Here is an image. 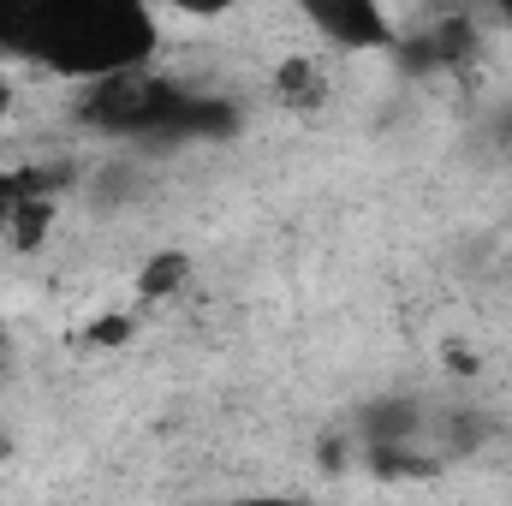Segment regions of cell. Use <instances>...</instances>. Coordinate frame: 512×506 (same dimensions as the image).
Here are the masks:
<instances>
[{
    "label": "cell",
    "mask_w": 512,
    "mask_h": 506,
    "mask_svg": "<svg viewBox=\"0 0 512 506\" xmlns=\"http://www.w3.org/2000/svg\"><path fill=\"white\" fill-rule=\"evenodd\" d=\"M18 24H24V6H0V54L18 48Z\"/></svg>",
    "instance_id": "12"
},
{
    "label": "cell",
    "mask_w": 512,
    "mask_h": 506,
    "mask_svg": "<svg viewBox=\"0 0 512 506\" xmlns=\"http://www.w3.org/2000/svg\"><path fill=\"white\" fill-rule=\"evenodd\" d=\"M131 185H137V161H114V167H102V179H96V203H126Z\"/></svg>",
    "instance_id": "10"
},
{
    "label": "cell",
    "mask_w": 512,
    "mask_h": 506,
    "mask_svg": "<svg viewBox=\"0 0 512 506\" xmlns=\"http://www.w3.org/2000/svg\"><path fill=\"white\" fill-rule=\"evenodd\" d=\"M477 48H483V30H477V18L471 12H447V18H435V24H423V30H399V48H393V60L411 72V78H435V72H453V66H465V60H477Z\"/></svg>",
    "instance_id": "4"
},
{
    "label": "cell",
    "mask_w": 512,
    "mask_h": 506,
    "mask_svg": "<svg viewBox=\"0 0 512 506\" xmlns=\"http://www.w3.org/2000/svg\"><path fill=\"white\" fill-rule=\"evenodd\" d=\"M239 131H245V108H239L233 96L191 90V102H185V114H179V126H173V149H185V143H227V137H239Z\"/></svg>",
    "instance_id": "6"
},
{
    "label": "cell",
    "mask_w": 512,
    "mask_h": 506,
    "mask_svg": "<svg viewBox=\"0 0 512 506\" xmlns=\"http://www.w3.org/2000/svg\"><path fill=\"white\" fill-rule=\"evenodd\" d=\"M191 102V84L143 66V72H120V78H102L78 96V120L114 143H131L137 155H155V149H173V126Z\"/></svg>",
    "instance_id": "2"
},
{
    "label": "cell",
    "mask_w": 512,
    "mask_h": 506,
    "mask_svg": "<svg viewBox=\"0 0 512 506\" xmlns=\"http://www.w3.org/2000/svg\"><path fill=\"white\" fill-rule=\"evenodd\" d=\"M209 506H310L304 495H233V501H209Z\"/></svg>",
    "instance_id": "13"
},
{
    "label": "cell",
    "mask_w": 512,
    "mask_h": 506,
    "mask_svg": "<svg viewBox=\"0 0 512 506\" xmlns=\"http://www.w3.org/2000/svg\"><path fill=\"white\" fill-rule=\"evenodd\" d=\"M131 334H137V322H131L126 310H114V316H96V322L84 328V340H90V346H126Z\"/></svg>",
    "instance_id": "11"
},
{
    "label": "cell",
    "mask_w": 512,
    "mask_h": 506,
    "mask_svg": "<svg viewBox=\"0 0 512 506\" xmlns=\"http://www.w3.org/2000/svg\"><path fill=\"white\" fill-rule=\"evenodd\" d=\"M0 364H6V346H0Z\"/></svg>",
    "instance_id": "15"
},
{
    "label": "cell",
    "mask_w": 512,
    "mask_h": 506,
    "mask_svg": "<svg viewBox=\"0 0 512 506\" xmlns=\"http://www.w3.org/2000/svg\"><path fill=\"white\" fill-rule=\"evenodd\" d=\"M155 48L161 18L143 0H36L24 6L12 54L90 90L102 78L155 66Z\"/></svg>",
    "instance_id": "1"
},
{
    "label": "cell",
    "mask_w": 512,
    "mask_h": 506,
    "mask_svg": "<svg viewBox=\"0 0 512 506\" xmlns=\"http://www.w3.org/2000/svg\"><path fill=\"white\" fill-rule=\"evenodd\" d=\"M6 114H12V78L0 72V120H6Z\"/></svg>",
    "instance_id": "14"
},
{
    "label": "cell",
    "mask_w": 512,
    "mask_h": 506,
    "mask_svg": "<svg viewBox=\"0 0 512 506\" xmlns=\"http://www.w3.org/2000/svg\"><path fill=\"white\" fill-rule=\"evenodd\" d=\"M304 24L346 54H370V48H399V24L387 18V6L376 0H304Z\"/></svg>",
    "instance_id": "3"
},
{
    "label": "cell",
    "mask_w": 512,
    "mask_h": 506,
    "mask_svg": "<svg viewBox=\"0 0 512 506\" xmlns=\"http://www.w3.org/2000/svg\"><path fill=\"white\" fill-rule=\"evenodd\" d=\"M274 102L280 108H292V114H316V108H328V72H322V60L316 54H286L280 66H274Z\"/></svg>",
    "instance_id": "7"
},
{
    "label": "cell",
    "mask_w": 512,
    "mask_h": 506,
    "mask_svg": "<svg viewBox=\"0 0 512 506\" xmlns=\"http://www.w3.org/2000/svg\"><path fill=\"white\" fill-rule=\"evenodd\" d=\"M471 143H477L483 155H495V161H512V102H495V108L477 120Z\"/></svg>",
    "instance_id": "9"
},
{
    "label": "cell",
    "mask_w": 512,
    "mask_h": 506,
    "mask_svg": "<svg viewBox=\"0 0 512 506\" xmlns=\"http://www.w3.org/2000/svg\"><path fill=\"white\" fill-rule=\"evenodd\" d=\"M364 453H382V447H429V405L417 393H376L352 411V429H346Z\"/></svg>",
    "instance_id": "5"
},
{
    "label": "cell",
    "mask_w": 512,
    "mask_h": 506,
    "mask_svg": "<svg viewBox=\"0 0 512 506\" xmlns=\"http://www.w3.org/2000/svg\"><path fill=\"white\" fill-rule=\"evenodd\" d=\"M191 274H197V262L191 251H155L143 268H137V304H161V298H179L185 286H191Z\"/></svg>",
    "instance_id": "8"
}]
</instances>
